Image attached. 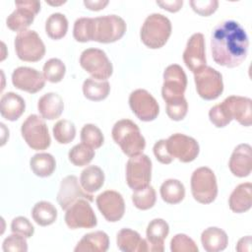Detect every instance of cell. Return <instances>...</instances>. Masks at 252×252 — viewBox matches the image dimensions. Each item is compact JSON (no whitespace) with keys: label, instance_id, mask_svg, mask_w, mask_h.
I'll list each match as a JSON object with an SVG mask.
<instances>
[{"label":"cell","instance_id":"obj_12","mask_svg":"<svg viewBox=\"0 0 252 252\" xmlns=\"http://www.w3.org/2000/svg\"><path fill=\"white\" fill-rule=\"evenodd\" d=\"M65 222L71 229L93 228L96 225L97 220L90 201L79 199L73 203L65 214Z\"/></svg>","mask_w":252,"mask_h":252},{"label":"cell","instance_id":"obj_29","mask_svg":"<svg viewBox=\"0 0 252 252\" xmlns=\"http://www.w3.org/2000/svg\"><path fill=\"white\" fill-rule=\"evenodd\" d=\"M104 183V173L102 169L96 165L87 166L80 175V184L83 189L92 194L98 191Z\"/></svg>","mask_w":252,"mask_h":252},{"label":"cell","instance_id":"obj_3","mask_svg":"<svg viewBox=\"0 0 252 252\" xmlns=\"http://www.w3.org/2000/svg\"><path fill=\"white\" fill-rule=\"evenodd\" d=\"M111 135L113 141L128 157L138 156L145 150V138L138 125L130 119L117 121L112 128Z\"/></svg>","mask_w":252,"mask_h":252},{"label":"cell","instance_id":"obj_24","mask_svg":"<svg viewBox=\"0 0 252 252\" xmlns=\"http://www.w3.org/2000/svg\"><path fill=\"white\" fill-rule=\"evenodd\" d=\"M229 209L236 214L245 213L252 206V184L241 183L234 188L228 199Z\"/></svg>","mask_w":252,"mask_h":252},{"label":"cell","instance_id":"obj_23","mask_svg":"<svg viewBox=\"0 0 252 252\" xmlns=\"http://www.w3.org/2000/svg\"><path fill=\"white\" fill-rule=\"evenodd\" d=\"M26 102L24 98L16 93L4 94L0 99V113L3 118L9 121L18 120L25 112Z\"/></svg>","mask_w":252,"mask_h":252},{"label":"cell","instance_id":"obj_44","mask_svg":"<svg viewBox=\"0 0 252 252\" xmlns=\"http://www.w3.org/2000/svg\"><path fill=\"white\" fill-rule=\"evenodd\" d=\"M209 118H210V121L218 128L225 127L227 124L231 122V119L228 117L221 103L217 104L210 109Z\"/></svg>","mask_w":252,"mask_h":252},{"label":"cell","instance_id":"obj_47","mask_svg":"<svg viewBox=\"0 0 252 252\" xmlns=\"http://www.w3.org/2000/svg\"><path fill=\"white\" fill-rule=\"evenodd\" d=\"M157 4L158 6H160L162 9L171 12V13H175L177 11H179L183 5V1L182 0H174V1H157Z\"/></svg>","mask_w":252,"mask_h":252},{"label":"cell","instance_id":"obj_26","mask_svg":"<svg viewBox=\"0 0 252 252\" xmlns=\"http://www.w3.org/2000/svg\"><path fill=\"white\" fill-rule=\"evenodd\" d=\"M37 109L43 119L54 120L61 116L64 110V102L58 94L47 93L38 99Z\"/></svg>","mask_w":252,"mask_h":252},{"label":"cell","instance_id":"obj_10","mask_svg":"<svg viewBox=\"0 0 252 252\" xmlns=\"http://www.w3.org/2000/svg\"><path fill=\"white\" fill-rule=\"evenodd\" d=\"M194 81L198 94L206 100L216 99L223 92L221 74L210 66L194 73Z\"/></svg>","mask_w":252,"mask_h":252},{"label":"cell","instance_id":"obj_17","mask_svg":"<svg viewBox=\"0 0 252 252\" xmlns=\"http://www.w3.org/2000/svg\"><path fill=\"white\" fill-rule=\"evenodd\" d=\"M183 61L186 67L193 73L206 66V47L204 35L196 32L190 36L183 52Z\"/></svg>","mask_w":252,"mask_h":252},{"label":"cell","instance_id":"obj_38","mask_svg":"<svg viewBox=\"0 0 252 252\" xmlns=\"http://www.w3.org/2000/svg\"><path fill=\"white\" fill-rule=\"evenodd\" d=\"M53 136L59 144H69L76 136V127L73 122L67 119H61L53 126Z\"/></svg>","mask_w":252,"mask_h":252},{"label":"cell","instance_id":"obj_33","mask_svg":"<svg viewBox=\"0 0 252 252\" xmlns=\"http://www.w3.org/2000/svg\"><path fill=\"white\" fill-rule=\"evenodd\" d=\"M32 217L38 225L47 226L55 222L57 219V210L52 203L40 201L33 206L32 210Z\"/></svg>","mask_w":252,"mask_h":252},{"label":"cell","instance_id":"obj_50","mask_svg":"<svg viewBox=\"0 0 252 252\" xmlns=\"http://www.w3.org/2000/svg\"><path fill=\"white\" fill-rule=\"evenodd\" d=\"M66 1H61V2H59V3H56V2H50V1H48L47 3L48 4H50V5H61V4H64Z\"/></svg>","mask_w":252,"mask_h":252},{"label":"cell","instance_id":"obj_7","mask_svg":"<svg viewBox=\"0 0 252 252\" xmlns=\"http://www.w3.org/2000/svg\"><path fill=\"white\" fill-rule=\"evenodd\" d=\"M15 51L19 59L26 62H37L45 54V46L36 32L25 30L20 32L14 41Z\"/></svg>","mask_w":252,"mask_h":252},{"label":"cell","instance_id":"obj_41","mask_svg":"<svg viewBox=\"0 0 252 252\" xmlns=\"http://www.w3.org/2000/svg\"><path fill=\"white\" fill-rule=\"evenodd\" d=\"M3 251L5 252H27L28 251V243L26 237L13 233L6 237L3 241Z\"/></svg>","mask_w":252,"mask_h":252},{"label":"cell","instance_id":"obj_39","mask_svg":"<svg viewBox=\"0 0 252 252\" xmlns=\"http://www.w3.org/2000/svg\"><path fill=\"white\" fill-rule=\"evenodd\" d=\"M82 143L93 149H98L104 142V137L100 129L94 124H86L81 130Z\"/></svg>","mask_w":252,"mask_h":252},{"label":"cell","instance_id":"obj_31","mask_svg":"<svg viewBox=\"0 0 252 252\" xmlns=\"http://www.w3.org/2000/svg\"><path fill=\"white\" fill-rule=\"evenodd\" d=\"M110 92V85L107 81H96L88 78L83 84V94L85 97L93 101H99L106 98Z\"/></svg>","mask_w":252,"mask_h":252},{"label":"cell","instance_id":"obj_48","mask_svg":"<svg viewBox=\"0 0 252 252\" xmlns=\"http://www.w3.org/2000/svg\"><path fill=\"white\" fill-rule=\"evenodd\" d=\"M107 4H108L107 0H105V1H101V0H94V1L85 0L84 1V5L88 9H90L92 11H99V10L103 9Z\"/></svg>","mask_w":252,"mask_h":252},{"label":"cell","instance_id":"obj_15","mask_svg":"<svg viewBox=\"0 0 252 252\" xmlns=\"http://www.w3.org/2000/svg\"><path fill=\"white\" fill-rule=\"evenodd\" d=\"M166 147L171 157L181 162L193 161L200 151L199 144L194 138L181 133L169 136L166 140Z\"/></svg>","mask_w":252,"mask_h":252},{"label":"cell","instance_id":"obj_19","mask_svg":"<svg viewBox=\"0 0 252 252\" xmlns=\"http://www.w3.org/2000/svg\"><path fill=\"white\" fill-rule=\"evenodd\" d=\"M12 83L15 88L21 91L35 94L43 89L45 79L36 69L31 67H18L12 73Z\"/></svg>","mask_w":252,"mask_h":252},{"label":"cell","instance_id":"obj_34","mask_svg":"<svg viewBox=\"0 0 252 252\" xmlns=\"http://www.w3.org/2000/svg\"><path fill=\"white\" fill-rule=\"evenodd\" d=\"M68 31V20L65 15L61 13L51 14L45 23V32L46 34L54 39L58 40L64 37Z\"/></svg>","mask_w":252,"mask_h":252},{"label":"cell","instance_id":"obj_2","mask_svg":"<svg viewBox=\"0 0 252 252\" xmlns=\"http://www.w3.org/2000/svg\"><path fill=\"white\" fill-rule=\"evenodd\" d=\"M126 32L125 21L117 15L96 18H79L73 29V36L79 42L97 41L111 43L119 40Z\"/></svg>","mask_w":252,"mask_h":252},{"label":"cell","instance_id":"obj_28","mask_svg":"<svg viewBox=\"0 0 252 252\" xmlns=\"http://www.w3.org/2000/svg\"><path fill=\"white\" fill-rule=\"evenodd\" d=\"M201 242L207 252H219L226 248L228 244V236L221 228L211 226L202 232Z\"/></svg>","mask_w":252,"mask_h":252},{"label":"cell","instance_id":"obj_6","mask_svg":"<svg viewBox=\"0 0 252 252\" xmlns=\"http://www.w3.org/2000/svg\"><path fill=\"white\" fill-rule=\"evenodd\" d=\"M21 133L25 142L32 150H46L51 144V138L46 123L42 117L36 114L28 116L21 126Z\"/></svg>","mask_w":252,"mask_h":252},{"label":"cell","instance_id":"obj_11","mask_svg":"<svg viewBox=\"0 0 252 252\" xmlns=\"http://www.w3.org/2000/svg\"><path fill=\"white\" fill-rule=\"evenodd\" d=\"M187 87V77L184 70L177 64L169 65L163 72L161 95L165 102L178 100L184 97Z\"/></svg>","mask_w":252,"mask_h":252},{"label":"cell","instance_id":"obj_35","mask_svg":"<svg viewBox=\"0 0 252 252\" xmlns=\"http://www.w3.org/2000/svg\"><path fill=\"white\" fill-rule=\"evenodd\" d=\"M69 160L76 166H85L94 158V151L90 146L81 143L74 146L68 153Z\"/></svg>","mask_w":252,"mask_h":252},{"label":"cell","instance_id":"obj_27","mask_svg":"<svg viewBox=\"0 0 252 252\" xmlns=\"http://www.w3.org/2000/svg\"><path fill=\"white\" fill-rule=\"evenodd\" d=\"M109 247L108 235L101 230L85 234L77 243L75 252H105Z\"/></svg>","mask_w":252,"mask_h":252},{"label":"cell","instance_id":"obj_22","mask_svg":"<svg viewBox=\"0 0 252 252\" xmlns=\"http://www.w3.org/2000/svg\"><path fill=\"white\" fill-rule=\"evenodd\" d=\"M169 232L168 223L162 219H155L151 220L147 226L146 235L148 243V251L162 252L164 250V239Z\"/></svg>","mask_w":252,"mask_h":252},{"label":"cell","instance_id":"obj_42","mask_svg":"<svg viewBox=\"0 0 252 252\" xmlns=\"http://www.w3.org/2000/svg\"><path fill=\"white\" fill-rule=\"evenodd\" d=\"M188 103L185 97L166 103V114L171 120L180 121L187 114Z\"/></svg>","mask_w":252,"mask_h":252},{"label":"cell","instance_id":"obj_14","mask_svg":"<svg viewBox=\"0 0 252 252\" xmlns=\"http://www.w3.org/2000/svg\"><path fill=\"white\" fill-rule=\"evenodd\" d=\"M129 105L133 113L145 122L155 120L159 113V106L156 98L143 89L135 90L130 94Z\"/></svg>","mask_w":252,"mask_h":252},{"label":"cell","instance_id":"obj_40","mask_svg":"<svg viewBox=\"0 0 252 252\" xmlns=\"http://www.w3.org/2000/svg\"><path fill=\"white\" fill-rule=\"evenodd\" d=\"M170 250L172 252H198L199 249L192 238L184 233H178L170 241Z\"/></svg>","mask_w":252,"mask_h":252},{"label":"cell","instance_id":"obj_43","mask_svg":"<svg viewBox=\"0 0 252 252\" xmlns=\"http://www.w3.org/2000/svg\"><path fill=\"white\" fill-rule=\"evenodd\" d=\"M11 230L13 233H18L26 238H30L34 233V227L32 222L25 217H17L11 222Z\"/></svg>","mask_w":252,"mask_h":252},{"label":"cell","instance_id":"obj_1","mask_svg":"<svg viewBox=\"0 0 252 252\" xmlns=\"http://www.w3.org/2000/svg\"><path fill=\"white\" fill-rule=\"evenodd\" d=\"M248 47V35L235 21H224L219 24L212 32V57L220 66L227 68L239 66L247 57Z\"/></svg>","mask_w":252,"mask_h":252},{"label":"cell","instance_id":"obj_49","mask_svg":"<svg viewBox=\"0 0 252 252\" xmlns=\"http://www.w3.org/2000/svg\"><path fill=\"white\" fill-rule=\"evenodd\" d=\"M251 249V236L247 235L245 237H242L239 239L237 245H236V250L239 252H249Z\"/></svg>","mask_w":252,"mask_h":252},{"label":"cell","instance_id":"obj_46","mask_svg":"<svg viewBox=\"0 0 252 252\" xmlns=\"http://www.w3.org/2000/svg\"><path fill=\"white\" fill-rule=\"evenodd\" d=\"M153 151H154V155H155L156 158L163 164H169L173 160V158L168 153V150L166 147V140H164V139L158 140L154 145Z\"/></svg>","mask_w":252,"mask_h":252},{"label":"cell","instance_id":"obj_13","mask_svg":"<svg viewBox=\"0 0 252 252\" xmlns=\"http://www.w3.org/2000/svg\"><path fill=\"white\" fill-rule=\"evenodd\" d=\"M16 10L8 16L7 27L13 32H23L30 27L40 11V2L32 0L16 1Z\"/></svg>","mask_w":252,"mask_h":252},{"label":"cell","instance_id":"obj_32","mask_svg":"<svg viewBox=\"0 0 252 252\" xmlns=\"http://www.w3.org/2000/svg\"><path fill=\"white\" fill-rule=\"evenodd\" d=\"M161 199L167 204H178L185 197V187L177 179H167L163 181L159 189Z\"/></svg>","mask_w":252,"mask_h":252},{"label":"cell","instance_id":"obj_18","mask_svg":"<svg viewBox=\"0 0 252 252\" xmlns=\"http://www.w3.org/2000/svg\"><path fill=\"white\" fill-rule=\"evenodd\" d=\"M79 199H87L88 201H94L93 195L86 192L77 176L68 175L61 180L60 189L57 194V202L62 210H67L73 203Z\"/></svg>","mask_w":252,"mask_h":252},{"label":"cell","instance_id":"obj_8","mask_svg":"<svg viewBox=\"0 0 252 252\" xmlns=\"http://www.w3.org/2000/svg\"><path fill=\"white\" fill-rule=\"evenodd\" d=\"M80 65L94 79L106 81L113 72V66L105 52L98 48L85 49L80 56Z\"/></svg>","mask_w":252,"mask_h":252},{"label":"cell","instance_id":"obj_30","mask_svg":"<svg viewBox=\"0 0 252 252\" xmlns=\"http://www.w3.org/2000/svg\"><path fill=\"white\" fill-rule=\"evenodd\" d=\"M30 166L36 176L48 177L54 172L56 161L52 155L48 153H38L33 155L31 158Z\"/></svg>","mask_w":252,"mask_h":252},{"label":"cell","instance_id":"obj_20","mask_svg":"<svg viewBox=\"0 0 252 252\" xmlns=\"http://www.w3.org/2000/svg\"><path fill=\"white\" fill-rule=\"evenodd\" d=\"M224 110L228 117L232 120L235 119L239 124L249 127L252 123V100L246 96L230 95L222 102Z\"/></svg>","mask_w":252,"mask_h":252},{"label":"cell","instance_id":"obj_5","mask_svg":"<svg viewBox=\"0 0 252 252\" xmlns=\"http://www.w3.org/2000/svg\"><path fill=\"white\" fill-rule=\"evenodd\" d=\"M191 192L193 198L201 204H211L216 200L218 184L211 168L202 166L194 170L191 176Z\"/></svg>","mask_w":252,"mask_h":252},{"label":"cell","instance_id":"obj_25","mask_svg":"<svg viewBox=\"0 0 252 252\" xmlns=\"http://www.w3.org/2000/svg\"><path fill=\"white\" fill-rule=\"evenodd\" d=\"M117 247L124 252H146L148 251L147 240L130 228H122L116 237Z\"/></svg>","mask_w":252,"mask_h":252},{"label":"cell","instance_id":"obj_16","mask_svg":"<svg viewBox=\"0 0 252 252\" xmlns=\"http://www.w3.org/2000/svg\"><path fill=\"white\" fill-rule=\"evenodd\" d=\"M96 206L107 221L116 222L125 213V203L122 195L114 190H106L95 199Z\"/></svg>","mask_w":252,"mask_h":252},{"label":"cell","instance_id":"obj_4","mask_svg":"<svg viewBox=\"0 0 252 252\" xmlns=\"http://www.w3.org/2000/svg\"><path fill=\"white\" fill-rule=\"evenodd\" d=\"M171 34V23L165 16L154 13L148 16L141 28L140 37L149 48L162 47Z\"/></svg>","mask_w":252,"mask_h":252},{"label":"cell","instance_id":"obj_37","mask_svg":"<svg viewBox=\"0 0 252 252\" xmlns=\"http://www.w3.org/2000/svg\"><path fill=\"white\" fill-rule=\"evenodd\" d=\"M66 73L65 64L58 58L47 60L42 69V75L50 83H59L63 80Z\"/></svg>","mask_w":252,"mask_h":252},{"label":"cell","instance_id":"obj_45","mask_svg":"<svg viewBox=\"0 0 252 252\" xmlns=\"http://www.w3.org/2000/svg\"><path fill=\"white\" fill-rule=\"evenodd\" d=\"M190 5L194 12L200 16L208 17L217 11L219 2L217 0H191Z\"/></svg>","mask_w":252,"mask_h":252},{"label":"cell","instance_id":"obj_9","mask_svg":"<svg viewBox=\"0 0 252 252\" xmlns=\"http://www.w3.org/2000/svg\"><path fill=\"white\" fill-rule=\"evenodd\" d=\"M152 178V160L144 154L130 157L126 164V182L133 190L150 185Z\"/></svg>","mask_w":252,"mask_h":252},{"label":"cell","instance_id":"obj_36","mask_svg":"<svg viewBox=\"0 0 252 252\" xmlns=\"http://www.w3.org/2000/svg\"><path fill=\"white\" fill-rule=\"evenodd\" d=\"M156 200H157L156 190L151 185L143 189L136 190L132 194V202L134 206L137 209L142 211L153 208L154 205L156 204Z\"/></svg>","mask_w":252,"mask_h":252},{"label":"cell","instance_id":"obj_21","mask_svg":"<svg viewBox=\"0 0 252 252\" xmlns=\"http://www.w3.org/2000/svg\"><path fill=\"white\" fill-rule=\"evenodd\" d=\"M231 173L236 177L250 175L252 169V149L248 144H240L233 150L228 162Z\"/></svg>","mask_w":252,"mask_h":252}]
</instances>
